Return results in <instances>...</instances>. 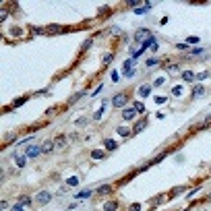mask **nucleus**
I'll return each instance as SVG.
<instances>
[{
	"label": "nucleus",
	"mask_w": 211,
	"mask_h": 211,
	"mask_svg": "<svg viewBox=\"0 0 211 211\" xmlns=\"http://www.w3.org/2000/svg\"><path fill=\"white\" fill-rule=\"evenodd\" d=\"M135 116H137V110H135V108H126V110H122V118H124V120H132Z\"/></svg>",
	"instance_id": "obj_6"
},
{
	"label": "nucleus",
	"mask_w": 211,
	"mask_h": 211,
	"mask_svg": "<svg viewBox=\"0 0 211 211\" xmlns=\"http://www.w3.org/2000/svg\"><path fill=\"white\" fill-rule=\"evenodd\" d=\"M182 190H186V186H178V188H174L172 195H178V193H182Z\"/></svg>",
	"instance_id": "obj_28"
},
{
	"label": "nucleus",
	"mask_w": 211,
	"mask_h": 211,
	"mask_svg": "<svg viewBox=\"0 0 211 211\" xmlns=\"http://www.w3.org/2000/svg\"><path fill=\"white\" fill-rule=\"evenodd\" d=\"M124 101H126V93H118V95H114V99H112V104H114L116 108H122Z\"/></svg>",
	"instance_id": "obj_3"
},
{
	"label": "nucleus",
	"mask_w": 211,
	"mask_h": 211,
	"mask_svg": "<svg viewBox=\"0 0 211 211\" xmlns=\"http://www.w3.org/2000/svg\"><path fill=\"white\" fill-rule=\"evenodd\" d=\"M209 201H211V195H209Z\"/></svg>",
	"instance_id": "obj_36"
},
{
	"label": "nucleus",
	"mask_w": 211,
	"mask_h": 211,
	"mask_svg": "<svg viewBox=\"0 0 211 211\" xmlns=\"http://www.w3.org/2000/svg\"><path fill=\"white\" fill-rule=\"evenodd\" d=\"M29 203H31V199H29V197H21V203H19V205H23V207H25V205H29Z\"/></svg>",
	"instance_id": "obj_23"
},
{
	"label": "nucleus",
	"mask_w": 211,
	"mask_h": 211,
	"mask_svg": "<svg viewBox=\"0 0 211 211\" xmlns=\"http://www.w3.org/2000/svg\"><path fill=\"white\" fill-rule=\"evenodd\" d=\"M157 62H160V60H157V58H149V60H147V66H155V64H157Z\"/></svg>",
	"instance_id": "obj_24"
},
{
	"label": "nucleus",
	"mask_w": 211,
	"mask_h": 211,
	"mask_svg": "<svg viewBox=\"0 0 211 211\" xmlns=\"http://www.w3.org/2000/svg\"><path fill=\"white\" fill-rule=\"evenodd\" d=\"M205 93V87L203 85H195V89H193V97H199V95H203Z\"/></svg>",
	"instance_id": "obj_11"
},
{
	"label": "nucleus",
	"mask_w": 211,
	"mask_h": 211,
	"mask_svg": "<svg viewBox=\"0 0 211 211\" xmlns=\"http://www.w3.org/2000/svg\"><path fill=\"white\" fill-rule=\"evenodd\" d=\"M132 108H135L137 112H145V106H143L141 101H135V106H132Z\"/></svg>",
	"instance_id": "obj_19"
},
{
	"label": "nucleus",
	"mask_w": 211,
	"mask_h": 211,
	"mask_svg": "<svg viewBox=\"0 0 211 211\" xmlns=\"http://www.w3.org/2000/svg\"><path fill=\"white\" fill-rule=\"evenodd\" d=\"M149 93H151V87H149V85H143V87L139 89V95H141V97H145V95H149Z\"/></svg>",
	"instance_id": "obj_12"
},
{
	"label": "nucleus",
	"mask_w": 211,
	"mask_h": 211,
	"mask_svg": "<svg viewBox=\"0 0 211 211\" xmlns=\"http://www.w3.org/2000/svg\"><path fill=\"white\" fill-rule=\"evenodd\" d=\"M112 56H114V54H106V56H104V64H108V62L112 60Z\"/></svg>",
	"instance_id": "obj_29"
},
{
	"label": "nucleus",
	"mask_w": 211,
	"mask_h": 211,
	"mask_svg": "<svg viewBox=\"0 0 211 211\" xmlns=\"http://www.w3.org/2000/svg\"><path fill=\"white\" fill-rule=\"evenodd\" d=\"M104 145H106V149H116V147H118V143H116V141H112V139H106V141H104Z\"/></svg>",
	"instance_id": "obj_13"
},
{
	"label": "nucleus",
	"mask_w": 211,
	"mask_h": 211,
	"mask_svg": "<svg viewBox=\"0 0 211 211\" xmlns=\"http://www.w3.org/2000/svg\"><path fill=\"white\" fill-rule=\"evenodd\" d=\"M83 95H85V89H83V91H77V93H75V95H73V97L68 99V106H73V104H77V101H79V99H81Z\"/></svg>",
	"instance_id": "obj_7"
},
{
	"label": "nucleus",
	"mask_w": 211,
	"mask_h": 211,
	"mask_svg": "<svg viewBox=\"0 0 211 211\" xmlns=\"http://www.w3.org/2000/svg\"><path fill=\"white\" fill-rule=\"evenodd\" d=\"M147 122H149V120H147V118H141V120H139V122H137V124H135V126H132V135H137V132H141V130H143V128L147 126Z\"/></svg>",
	"instance_id": "obj_5"
},
{
	"label": "nucleus",
	"mask_w": 211,
	"mask_h": 211,
	"mask_svg": "<svg viewBox=\"0 0 211 211\" xmlns=\"http://www.w3.org/2000/svg\"><path fill=\"white\" fill-rule=\"evenodd\" d=\"M199 42V37H197V35H193V37H188V43H197Z\"/></svg>",
	"instance_id": "obj_32"
},
{
	"label": "nucleus",
	"mask_w": 211,
	"mask_h": 211,
	"mask_svg": "<svg viewBox=\"0 0 211 211\" xmlns=\"http://www.w3.org/2000/svg\"><path fill=\"white\" fill-rule=\"evenodd\" d=\"M166 101H168L166 97H155V104H160V106H162V104H166Z\"/></svg>",
	"instance_id": "obj_30"
},
{
	"label": "nucleus",
	"mask_w": 211,
	"mask_h": 211,
	"mask_svg": "<svg viewBox=\"0 0 211 211\" xmlns=\"http://www.w3.org/2000/svg\"><path fill=\"white\" fill-rule=\"evenodd\" d=\"M141 209V205H130V211H139Z\"/></svg>",
	"instance_id": "obj_34"
},
{
	"label": "nucleus",
	"mask_w": 211,
	"mask_h": 211,
	"mask_svg": "<svg viewBox=\"0 0 211 211\" xmlns=\"http://www.w3.org/2000/svg\"><path fill=\"white\" fill-rule=\"evenodd\" d=\"M89 195H91V193H89V190H83V193H79V195H77V197H79V199H87V197H89Z\"/></svg>",
	"instance_id": "obj_26"
},
{
	"label": "nucleus",
	"mask_w": 211,
	"mask_h": 211,
	"mask_svg": "<svg viewBox=\"0 0 211 211\" xmlns=\"http://www.w3.org/2000/svg\"><path fill=\"white\" fill-rule=\"evenodd\" d=\"M66 184H68V186H77V184H79V178H77V176H73V178H68V180H66Z\"/></svg>",
	"instance_id": "obj_17"
},
{
	"label": "nucleus",
	"mask_w": 211,
	"mask_h": 211,
	"mask_svg": "<svg viewBox=\"0 0 211 211\" xmlns=\"http://www.w3.org/2000/svg\"><path fill=\"white\" fill-rule=\"evenodd\" d=\"M25 101H27V97H17V99L12 101V106H10V108H19V106H23Z\"/></svg>",
	"instance_id": "obj_14"
},
{
	"label": "nucleus",
	"mask_w": 211,
	"mask_h": 211,
	"mask_svg": "<svg viewBox=\"0 0 211 211\" xmlns=\"http://www.w3.org/2000/svg\"><path fill=\"white\" fill-rule=\"evenodd\" d=\"M97 193L99 195H106V193H110V186H101V188H97Z\"/></svg>",
	"instance_id": "obj_25"
},
{
	"label": "nucleus",
	"mask_w": 211,
	"mask_h": 211,
	"mask_svg": "<svg viewBox=\"0 0 211 211\" xmlns=\"http://www.w3.org/2000/svg\"><path fill=\"white\" fill-rule=\"evenodd\" d=\"M101 104H104V101H101ZM104 106H106V104H104ZM101 114H104V108H101V110L95 114V120H99V118H101Z\"/></svg>",
	"instance_id": "obj_31"
},
{
	"label": "nucleus",
	"mask_w": 211,
	"mask_h": 211,
	"mask_svg": "<svg viewBox=\"0 0 211 211\" xmlns=\"http://www.w3.org/2000/svg\"><path fill=\"white\" fill-rule=\"evenodd\" d=\"M54 147H56V145H54V141H46V143L42 145V153H50Z\"/></svg>",
	"instance_id": "obj_8"
},
{
	"label": "nucleus",
	"mask_w": 211,
	"mask_h": 211,
	"mask_svg": "<svg viewBox=\"0 0 211 211\" xmlns=\"http://www.w3.org/2000/svg\"><path fill=\"white\" fill-rule=\"evenodd\" d=\"M64 143H66V137H58V139L54 141V145H56V147H60V145H64Z\"/></svg>",
	"instance_id": "obj_20"
},
{
	"label": "nucleus",
	"mask_w": 211,
	"mask_h": 211,
	"mask_svg": "<svg viewBox=\"0 0 211 211\" xmlns=\"http://www.w3.org/2000/svg\"><path fill=\"white\" fill-rule=\"evenodd\" d=\"M12 211H23V205H15V207H12Z\"/></svg>",
	"instance_id": "obj_35"
},
{
	"label": "nucleus",
	"mask_w": 211,
	"mask_h": 211,
	"mask_svg": "<svg viewBox=\"0 0 211 211\" xmlns=\"http://www.w3.org/2000/svg\"><path fill=\"white\" fill-rule=\"evenodd\" d=\"M89 46H91V40H87V42H85L83 46H81V48H83V52H85V50H87V48H89Z\"/></svg>",
	"instance_id": "obj_33"
},
{
	"label": "nucleus",
	"mask_w": 211,
	"mask_h": 211,
	"mask_svg": "<svg viewBox=\"0 0 211 211\" xmlns=\"http://www.w3.org/2000/svg\"><path fill=\"white\" fill-rule=\"evenodd\" d=\"M42 153V147H37V145H29L27 147V151H25V155L27 157H37Z\"/></svg>",
	"instance_id": "obj_2"
},
{
	"label": "nucleus",
	"mask_w": 211,
	"mask_h": 211,
	"mask_svg": "<svg viewBox=\"0 0 211 211\" xmlns=\"http://www.w3.org/2000/svg\"><path fill=\"white\" fill-rule=\"evenodd\" d=\"M118 135H122V137H130V135H132V130H128V128L120 126V128H118Z\"/></svg>",
	"instance_id": "obj_15"
},
{
	"label": "nucleus",
	"mask_w": 211,
	"mask_h": 211,
	"mask_svg": "<svg viewBox=\"0 0 211 211\" xmlns=\"http://www.w3.org/2000/svg\"><path fill=\"white\" fill-rule=\"evenodd\" d=\"M118 209V201H108L104 205V211H116Z\"/></svg>",
	"instance_id": "obj_9"
},
{
	"label": "nucleus",
	"mask_w": 211,
	"mask_h": 211,
	"mask_svg": "<svg viewBox=\"0 0 211 211\" xmlns=\"http://www.w3.org/2000/svg\"><path fill=\"white\" fill-rule=\"evenodd\" d=\"M182 77H184L186 81H193V79H195V75H193L190 71H184V73H182Z\"/></svg>",
	"instance_id": "obj_18"
},
{
	"label": "nucleus",
	"mask_w": 211,
	"mask_h": 211,
	"mask_svg": "<svg viewBox=\"0 0 211 211\" xmlns=\"http://www.w3.org/2000/svg\"><path fill=\"white\" fill-rule=\"evenodd\" d=\"M60 31H64L60 25H50V27H46V33H60Z\"/></svg>",
	"instance_id": "obj_10"
},
{
	"label": "nucleus",
	"mask_w": 211,
	"mask_h": 211,
	"mask_svg": "<svg viewBox=\"0 0 211 211\" xmlns=\"http://www.w3.org/2000/svg\"><path fill=\"white\" fill-rule=\"evenodd\" d=\"M151 35H153V33H149V31H147V29H139V31H137V35H135V37H137V40H139V42H147V40H149V37H151Z\"/></svg>",
	"instance_id": "obj_4"
},
{
	"label": "nucleus",
	"mask_w": 211,
	"mask_h": 211,
	"mask_svg": "<svg viewBox=\"0 0 211 211\" xmlns=\"http://www.w3.org/2000/svg\"><path fill=\"white\" fill-rule=\"evenodd\" d=\"M172 93H174V95H180V93H182V87H180V85H178V87H174V89H172Z\"/></svg>",
	"instance_id": "obj_27"
},
{
	"label": "nucleus",
	"mask_w": 211,
	"mask_h": 211,
	"mask_svg": "<svg viewBox=\"0 0 211 211\" xmlns=\"http://www.w3.org/2000/svg\"><path fill=\"white\" fill-rule=\"evenodd\" d=\"M35 201H37V205H46L48 201H52V195H50L48 190H42V193L35 195Z\"/></svg>",
	"instance_id": "obj_1"
},
{
	"label": "nucleus",
	"mask_w": 211,
	"mask_h": 211,
	"mask_svg": "<svg viewBox=\"0 0 211 211\" xmlns=\"http://www.w3.org/2000/svg\"><path fill=\"white\" fill-rule=\"evenodd\" d=\"M91 157H93V160H101V157H104V151H93Z\"/></svg>",
	"instance_id": "obj_21"
},
{
	"label": "nucleus",
	"mask_w": 211,
	"mask_h": 211,
	"mask_svg": "<svg viewBox=\"0 0 211 211\" xmlns=\"http://www.w3.org/2000/svg\"><path fill=\"white\" fill-rule=\"evenodd\" d=\"M25 160H27V155H21V157H17V164H19V168H23V166H25Z\"/></svg>",
	"instance_id": "obj_22"
},
{
	"label": "nucleus",
	"mask_w": 211,
	"mask_h": 211,
	"mask_svg": "<svg viewBox=\"0 0 211 211\" xmlns=\"http://www.w3.org/2000/svg\"><path fill=\"white\" fill-rule=\"evenodd\" d=\"M29 31H31L33 35H42V33H46V29H42V27H31Z\"/></svg>",
	"instance_id": "obj_16"
}]
</instances>
